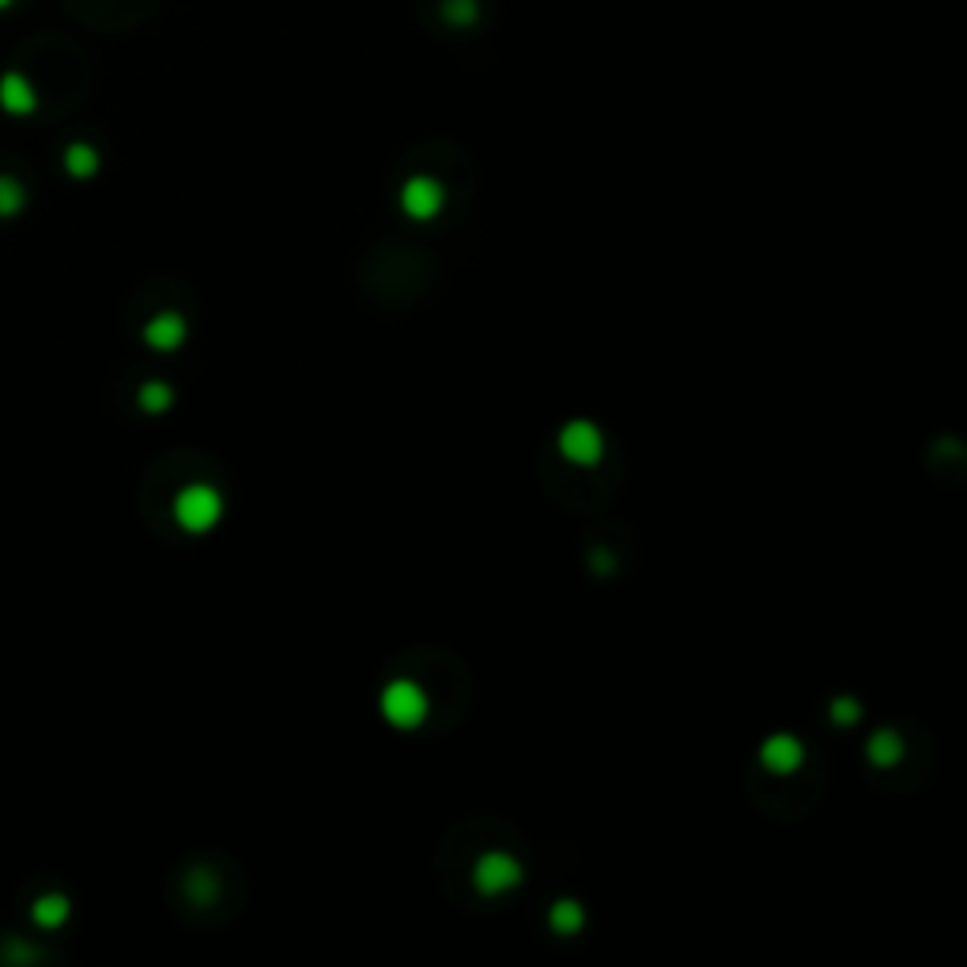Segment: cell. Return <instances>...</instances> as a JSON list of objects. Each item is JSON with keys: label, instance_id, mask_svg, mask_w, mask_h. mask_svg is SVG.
Instances as JSON below:
<instances>
[{"label": "cell", "instance_id": "5", "mask_svg": "<svg viewBox=\"0 0 967 967\" xmlns=\"http://www.w3.org/2000/svg\"><path fill=\"white\" fill-rule=\"evenodd\" d=\"M148 340H152L155 348H174V344L182 340V322H178V318H159V322H152V329H148Z\"/></svg>", "mask_w": 967, "mask_h": 967}, {"label": "cell", "instance_id": "8", "mask_svg": "<svg viewBox=\"0 0 967 967\" xmlns=\"http://www.w3.org/2000/svg\"><path fill=\"white\" fill-rule=\"evenodd\" d=\"M767 764L794 767L798 764V745H794V741H775V745L767 748Z\"/></svg>", "mask_w": 967, "mask_h": 967}, {"label": "cell", "instance_id": "10", "mask_svg": "<svg viewBox=\"0 0 967 967\" xmlns=\"http://www.w3.org/2000/svg\"><path fill=\"white\" fill-rule=\"evenodd\" d=\"M4 4H8V0H0V8H4Z\"/></svg>", "mask_w": 967, "mask_h": 967}, {"label": "cell", "instance_id": "9", "mask_svg": "<svg viewBox=\"0 0 967 967\" xmlns=\"http://www.w3.org/2000/svg\"><path fill=\"white\" fill-rule=\"evenodd\" d=\"M140 401H144V405H148V408H163V405H167V401H170V390H163V386H148Z\"/></svg>", "mask_w": 967, "mask_h": 967}, {"label": "cell", "instance_id": "2", "mask_svg": "<svg viewBox=\"0 0 967 967\" xmlns=\"http://www.w3.org/2000/svg\"><path fill=\"white\" fill-rule=\"evenodd\" d=\"M386 711H390L393 722L408 726V722H416V718H420V711H424V699L416 696V688H408V684H397V688H390Z\"/></svg>", "mask_w": 967, "mask_h": 967}, {"label": "cell", "instance_id": "3", "mask_svg": "<svg viewBox=\"0 0 967 967\" xmlns=\"http://www.w3.org/2000/svg\"><path fill=\"white\" fill-rule=\"evenodd\" d=\"M0 102H4V110L8 114H31L34 110V91L27 87V80L23 76H4L0 80Z\"/></svg>", "mask_w": 967, "mask_h": 967}, {"label": "cell", "instance_id": "4", "mask_svg": "<svg viewBox=\"0 0 967 967\" xmlns=\"http://www.w3.org/2000/svg\"><path fill=\"white\" fill-rule=\"evenodd\" d=\"M65 918H68V903L61 896H42V900L34 903V922L46 926V930L50 926H61Z\"/></svg>", "mask_w": 967, "mask_h": 967}, {"label": "cell", "instance_id": "1", "mask_svg": "<svg viewBox=\"0 0 967 967\" xmlns=\"http://www.w3.org/2000/svg\"><path fill=\"white\" fill-rule=\"evenodd\" d=\"M178 522L186 529H193V533H201V529H208L216 518H220V495L212 492V488H186V492L178 495Z\"/></svg>", "mask_w": 967, "mask_h": 967}, {"label": "cell", "instance_id": "6", "mask_svg": "<svg viewBox=\"0 0 967 967\" xmlns=\"http://www.w3.org/2000/svg\"><path fill=\"white\" fill-rule=\"evenodd\" d=\"M23 208V189L12 178H0V216H16Z\"/></svg>", "mask_w": 967, "mask_h": 967}, {"label": "cell", "instance_id": "7", "mask_svg": "<svg viewBox=\"0 0 967 967\" xmlns=\"http://www.w3.org/2000/svg\"><path fill=\"white\" fill-rule=\"evenodd\" d=\"M68 170H72L76 178H87V174L95 170V152L84 148V144H72V148H68Z\"/></svg>", "mask_w": 967, "mask_h": 967}]
</instances>
